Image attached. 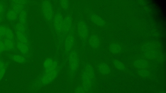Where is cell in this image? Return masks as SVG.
<instances>
[{"label":"cell","instance_id":"14","mask_svg":"<svg viewBox=\"0 0 166 93\" xmlns=\"http://www.w3.org/2000/svg\"><path fill=\"white\" fill-rule=\"evenodd\" d=\"M110 50L112 53L116 54L121 51V47L118 43H114L111 45Z\"/></svg>","mask_w":166,"mask_h":93},{"label":"cell","instance_id":"23","mask_svg":"<svg viewBox=\"0 0 166 93\" xmlns=\"http://www.w3.org/2000/svg\"><path fill=\"white\" fill-rule=\"evenodd\" d=\"M5 50V47L3 41H0V52L3 51Z\"/></svg>","mask_w":166,"mask_h":93},{"label":"cell","instance_id":"24","mask_svg":"<svg viewBox=\"0 0 166 93\" xmlns=\"http://www.w3.org/2000/svg\"><path fill=\"white\" fill-rule=\"evenodd\" d=\"M85 92L82 87H79L76 89L75 93H85Z\"/></svg>","mask_w":166,"mask_h":93},{"label":"cell","instance_id":"9","mask_svg":"<svg viewBox=\"0 0 166 93\" xmlns=\"http://www.w3.org/2000/svg\"><path fill=\"white\" fill-rule=\"evenodd\" d=\"M72 25V18L71 15H68L64 19V34H68L71 32Z\"/></svg>","mask_w":166,"mask_h":93},{"label":"cell","instance_id":"19","mask_svg":"<svg viewBox=\"0 0 166 93\" xmlns=\"http://www.w3.org/2000/svg\"><path fill=\"white\" fill-rule=\"evenodd\" d=\"M114 65L116 68L120 70H124L125 66L121 62L118 60H116L113 62Z\"/></svg>","mask_w":166,"mask_h":93},{"label":"cell","instance_id":"6","mask_svg":"<svg viewBox=\"0 0 166 93\" xmlns=\"http://www.w3.org/2000/svg\"><path fill=\"white\" fill-rule=\"evenodd\" d=\"M54 27L56 33L59 37L61 36L64 32V18L61 14L58 13L54 19Z\"/></svg>","mask_w":166,"mask_h":93},{"label":"cell","instance_id":"20","mask_svg":"<svg viewBox=\"0 0 166 93\" xmlns=\"http://www.w3.org/2000/svg\"><path fill=\"white\" fill-rule=\"evenodd\" d=\"M59 4L62 9L66 11L69 7V2L68 1H60Z\"/></svg>","mask_w":166,"mask_h":93},{"label":"cell","instance_id":"10","mask_svg":"<svg viewBox=\"0 0 166 93\" xmlns=\"http://www.w3.org/2000/svg\"><path fill=\"white\" fill-rule=\"evenodd\" d=\"M100 39L96 35L90 36L89 39V44L90 46L93 49H96L100 45Z\"/></svg>","mask_w":166,"mask_h":93},{"label":"cell","instance_id":"11","mask_svg":"<svg viewBox=\"0 0 166 93\" xmlns=\"http://www.w3.org/2000/svg\"><path fill=\"white\" fill-rule=\"evenodd\" d=\"M98 69L100 73L104 75H107L110 72V69L108 65L105 63H102L99 64Z\"/></svg>","mask_w":166,"mask_h":93},{"label":"cell","instance_id":"16","mask_svg":"<svg viewBox=\"0 0 166 93\" xmlns=\"http://www.w3.org/2000/svg\"><path fill=\"white\" fill-rule=\"evenodd\" d=\"M6 67L4 62L0 61V81L3 78L6 73Z\"/></svg>","mask_w":166,"mask_h":93},{"label":"cell","instance_id":"22","mask_svg":"<svg viewBox=\"0 0 166 93\" xmlns=\"http://www.w3.org/2000/svg\"><path fill=\"white\" fill-rule=\"evenodd\" d=\"M139 74L143 77H146L149 75V72L147 70H140L138 72Z\"/></svg>","mask_w":166,"mask_h":93},{"label":"cell","instance_id":"12","mask_svg":"<svg viewBox=\"0 0 166 93\" xmlns=\"http://www.w3.org/2000/svg\"><path fill=\"white\" fill-rule=\"evenodd\" d=\"M134 65L137 68L144 69L148 66V63L147 61L144 60H138L135 62Z\"/></svg>","mask_w":166,"mask_h":93},{"label":"cell","instance_id":"15","mask_svg":"<svg viewBox=\"0 0 166 93\" xmlns=\"http://www.w3.org/2000/svg\"><path fill=\"white\" fill-rule=\"evenodd\" d=\"M24 32H21L17 30V36L19 40L21 41V43H27V39L24 34Z\"/></svg>","mask_w":166,"mask_h":93},{"label":"cell","instance_id":"21","mask_svg":"<svg viewBox=\"0 0 166 93\" xmlns=\"http://www.w3.org/2000/svg\"><path fill=\"white\" fill-rule=\"evenodd\" d=\"M8 18L10 20H13L16 18V13L14 12H10L8 14Z\"/></svg>","mask_w":166,"mask_h":93},{"label":"cell","instance_id":"5","mask_svg":"<svg viewBox=\"0 0 166 93\" xmlns=\"http://www.w3.org/2000/svg\"><path fill=\"white\" fill-rule=\"evenodd\" d=\"M77 31L79 37L83 41L86 40L88 38L89 30L88 25L82 20L79 21L77 26Z\"/></svg>","mask_w":166,"mask_h":93},{"label":"cell","instance_id":"26","mask_svg":"<svg viewBox=\"0 0 166 93\" xmlns=\"http://www.w3.org/2000/svg\"><path fill=\"white\" fill-rule=\"evenodd\" d=\"M0 21H1V19H0Z\"/></svg>","mask_w":166,"mask_h":93},{"label":"cell","instance_id":"25","mask_svg":"<svg viewBox=\"0 0 166 93\" xmlns=\"http://www.w3.org/2000/svg\"><path fill=\"white\" fill-rule=\"evenodd\" d=\"M3 11V8L0 5V14H1Z\"/></svg>","mask_w":166,"mask_h":93},{"label":"cell","instance_id":"4","mask_svg":"<svg viewBox=\"0 0 166 93\" xmlns=\"http://www.w3.org/2000/svg\"><path fill=\"white\" fill-rule=\"evenodd\" d=\"M42 15L47 20L49 21L53 15V8L52 4L49 1H43L41 4Z\"/></svg>","mask_w":166,"mask_h":93},{"label":"cell","instance_id":"17","mask_svg":"<svg viewBox=\"0 0 166 93\" xmlns=\"http://www.w3.org/2000/svg\"><path fill=\"white\" fill-rule=\"evenodd\" d=\"M12 59L14 61L18 63H24L26 59L22 56L19 55H14L12 56Z\"/></svg>","mask_w":166,"mask_h":93},{"label":"cell","instance_id":"3","mask_svg":"<svg viewBox=\"0 0 166 93\" xmlns=\"http://www.w3.org/2000/svg\"><path fill=\"white\" fill-rule=\"evenodd\" d=\"M79 59L78 54L75 51L71 52L68 60V68L71 76H73L76 74L78 69Z\"/></svg>","mask_w":166,"mask_h":93},{"label":"cell","instance_id":"1","mask_svg":"<svg viewBox=\"0 0 166 93\" xmlns=\"http://www.w3.org/2000/svg\"><path fill=\"white\" fill-rule=\"evenodd\" d=\"M44 71L41 78L42 83L47 84L55 79L59 73L58 64L53 58H48L44 63Z\"/></svg>","mask_w":166,"mask_h":93},{"label":"cell","instance_id":"18","mask_svg":"<svg viewBox=\"0 0 166 93\" xmlns=\"http://www.w3.org/2000/svg\"><path fill=\"white\" fill-rule=\"evenodd\" d=\"M19 50L23 53H26L28 51V47L26 44L22 43H19L17 44Z\"/></svg>","mask_w":166,"mask_h":93},{"label":"cell","instance_id":"7","mask_svg":"<svg viewBox=\"0 0 166 93\" xmlns=\"http://www.w3.org/2000/svg\"><path fill=\"white\" fill-rule=\"evenodd\" d=\"M75 43V38L74 33L71 31L65 41L64 47L66 51L70 52L73 48Z\"/></svg>","mask_w":166,"mask_h":93},{"label":"cell","instance_id":"2","mask_svg":"<svg viewBox=\"0 0 166 93\" xmlns=\"http://www.w3.org/2000/svg\"><path fill=\"white\" fill-rule=\"evenodd\" d=\"M94 78V71L93 67L87 64L83 69L82 74V88L85 92L89 91L92 87Z\"/></svg>","mask_w":166,"mask_h":93},{"label":"cell","instance_id":"8","mask_svg":"<svg viewBox=\"0 0 166 93\" xmlns=\"http://www.w3.org/2000/svg\"><path fill=\"white\" fill-rule=\"evenodd\" d=\"M90 19L93 23L100 27H103L105 25V22L101 17L93 12L89 14Z\"/></svg>","mask_w":166,"mask_h":93},{"label":"cell","instance_id":"13","mask_svg":"<svg viewBox=\"0 0 166 93\" xmlns=\"http://www.w3.org/2000/svg\"><path fill=\"white\" fill-rule=\"evenodd\" d=\"M147 50L145 51V55L146 57L150 59H154L156 57L157 53L156 51L151 48H148Z\"/></svg>","mask_w":166,"mask_h":93}]
</instances>
